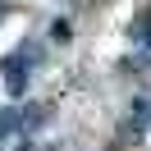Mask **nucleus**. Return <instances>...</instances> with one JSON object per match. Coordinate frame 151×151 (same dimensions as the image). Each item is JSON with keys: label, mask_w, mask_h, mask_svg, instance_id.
Instances as JSON below:
<instances>
[{"label": "nucleus", "mask_w": 151, "mask_h": 151, "mask_svg": "<svg viewBox=\"0 0 151 151\" xmlns=\"http://www.w3.org/2000/svg\"><path fill=\"white\" fill-rule=\"evenodd\" d=\"M0 14H5V5H0Z\"/></svg>", "instance_id": "5"}, {"label": "nucleus", "mask_w": 151, "mask_h": 151, "mask_svg": "<svg viewBox=\"0 0 151 151\" xmlns=\"http://www.w3.org/2000/svg\"><path fill=\"white\" fill-rule=\"evenodd\" d=\"M32 55H37V46H23V50H14V60H9V92L14 96H23V87H28V69H32Z\"/></svg>", "instance_id": "1"}, {"label": "nucleus", "mask_w": 151, "mask_h": 151, "mask_svg": "<svg viewBox=\"0 0 151 151\" xmlns=\"http://www.w3.org/2000/svg\"><path fill=\"white\" fill-rule=\"evenodd\" d=\"M147 55H151V41H147Z\"/></svg>", "instance_id": "4"}, {"label": "nucleus", "mask_w": 151, "mask_h": 151, "mask_svg": "<svg viewBox=\"0 0 151 151\" xmlns=\"http://www.w3.org/2000/svg\"><path fill=\"white\" fill-rule=\"evenodd\" d=\"M128 124H133V128H142V133H151V96L133 101V114H128Z\"/></svg>", "instance_id": "2"}, {"label": "nucleus", "mask_w": 151, "mask_h": 151, "mask_svg": "<svg viewBox=\"0 0 151 151\" xmlns=\"http://www.w3.org/2000/svg\"><path fill=\"white\" fill-rule=\"evenodd\" d=\"M14 128H23V114L19 110H0V137H9Z\"/></svg>", "instance_id": "3"}]
</instances>
